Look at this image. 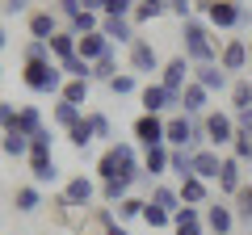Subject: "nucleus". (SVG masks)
<instances>
[{"label":"nucleus","mask_w":252,"mask_h":235,"mask_svg":"<svg viewBox=\"0 0 252 235\" xmlns=\"http://www.w3.org/2000/svg\"><path fill=\"white\" fill-rule=\"evenodd\" d=\"M97 181H114V176H130L135 185L147 181V172H143V155H139V147L130 143V139H114V143L101 151L97 160Z\"/></svg>","instance_id":"1"},{"label":"nucleus","mask_w":252,"mask_h":235,"mask_svg":"<svg viewBox=\"0 0 252 235\" xmlns=\"http://www.w3.org/2000/svg\"><path fill=\"white\" fill-rule=\"evenodd\" d=\"M219 51H223V42H219V34L210 29L206 17H189V21H181V55H185L193 67H202V63H219Z\"/></svg>","instance_id":"2"},{"label":"nucleus","mask_w":252,"mask_h":235,"mask_svg":"<svg viewBox=\"0 0 252 235\" xmlns=\"http://www.w3.org/2000/svg\"><path fill=\"white\" fill-rule=\"evenodd\" d=\"M21 84L30 92H38V97H59L67 76H63V67L55 59H46V63H21Z\"/></svg>","instance_id":"3"},{"label":"nucleus","mask_w":252,"mask_h":235,"mask_svg":"<svg viewBox=\"0 0 252 235\" xmlns=\"http://www.w3.org/2000/svg\"><path fill=\"white\" fill-rule=\"evenodd\" d=\"M202 126H206V143L215 147V151H223V147L235 143V114L231 109H210V114L202 118Z\"/></svg>","instance_id":"4"},{"label":"nucleus","mask_w":252,"mask_h":235,"mask_svg":"<svg viewBox=\"0 0 252 235\" xmlns=\"http://www.w3.org/2000/svg\"><path fill=\"white\" fill-rule=\"evenodd\" d=\"M126 63H130L135 76H156L164 67V59H160V51H156L152 38H135V42L126 46Z\"/></svg>","instance_id":"5"},{"label":"nucleus","mask_w":252,"mask_h":235,"mask_svg":"<svg viewBox=\"0 0 252 235\" xmlns=\"http://www.w3.org/2000/svg\"><path fill=\"white\" fill-rule=\"evenodd\" d=\"M189 80H193V63H189L185 55H172L168 63L160 67V84H164V88H168L177 101H181V92H185V84H189Z\"/></svg>","instance_id":"6"},{"label":"nucleus","mask_w":252,"mask_h":235,"mask_svg":"<svg viewBox=\"0 0 252 235\" xmlns=\"http://www.w3.org/2000/svg\"><path fill=\"white\" fill-rule=\"evenodd\" d=\"M139 105H143V114H177L181 101L172 97L160 80H152V84H143V88H139Z\"/></svg>","instance_id":"7"},{"label":"nucleus","mask_w":252,"mask_h":235,"mask_svg":"<svg viewBox=\"0 0 252 235\" xmlns=\"http://www.w3.org/2000/svg\"><path fill=\"white\" fill-rule=\"evenodd\" d=\"M202 218H206V231L210 235H231L235 231V210L227 206L223 198H210L206 206H202Z\"/></svg>","instance_id":"8"},{"label":"nucleus","mask_w":252,"mask_h":235,"mask_svg":"<svg viewBox=\"0 0 252 235\" xmlns=\"http://www.w3.org/2000/svg\"><path fill=\"white\" fill-rule=\"evenodd\" d=\"M219 67H223L227 76H244L248 72V38H223Z\"/></svg>","instance_id":"9"},{"label":"nucleus","mask_w":252,"mask_h":235,"mask_svg":"<svg viewBox=\"0 0 252 235\" xmlns=\"http://www.w3.org/2000/svg\"><path fill=\"white\" fill-rule=\"evenodd\" d=\"M97 193H101V181L84 176V172L67 176V185H63V198H67V206H72V210H84L93 198H97Z\"/></svg>","instance_id":"10"},{"label":"nucleus","mask_w":252,"mask_h":235,"mask_svg":"<svg viewBox=\"0 0 252 235\" xmlns=\"http://www.w3.org/2000/svg\"><path fill=\"white\" fill-rule=\"evenodd\" d=\"M215 185H219V198H235V193L244 189V164L235 160L231 151L223 155V168H219V181Z\"/></svg>","instance_id":"11"},{"label":"nucleus","mask_w":252,"mask_h":235,"mask_svg":"<svg viewBox=\"0 0 252 235\" xmlns=\"http://www.w3.org/2000/svg\"><path fill=\"white\" fill-rule=\"evenodd\" d=\"M130 135L139 139V147H156L164 143V114H139L135 126H130Z\"/></svg>","instance_id":"12"},{"label":"nucleus","mask_w":252,"mask_h":235,"mask_svg":"<svg viewBox=\"0 0 252 235\" xmlns=\"http://www.w3.org/2000/svg\"><path fill=\"white\" fill-rule=\"evenodd\" d=\"M177 114H185V118H206V114H210V92L202 88L198 80H189L185 92H181V109H177Z\"/></svg>","instance_id":"13"},{"label":"nucleus","mask_w":252,"mask_h":235,"mask_svg":"<svg viewBox=\"0 0 252 235\" xmlns=\"http://www.w3.org/2000/svg\"><path fill=\"white\" fill-rule=\"evenodd\" d=\"M206 21L210 29H235L240 26V0H210Z\"/></svg>","instance_id":"14"},{"label":"nucleus","mask_w":252,"mask_h":235,"mask_svg":"<svg viewBox=\"0 0 252 235\" xmlns=\"http://www.w3.org/2000/svg\"><path fill=\"white\" fill-rule=\"evenodd\" d=\"M172 235H210L206 218H202V206H181L172 214Z\"/></svg>","instance_id":"15"},{"label":"nucleus","mask_w":252,"mask_h":235,"mask_svg":"<svg viewBox=\"0 0 252 235\" xmlns=\"http://www.w3.org/2000/svg\"><path fill=\"white\" fill-rule=\"evenodd\" d=\"M189 135H193V118H185V114H168L164 118V143L168 147H185L189 151Z\"/></svg>","instance_id":"16"},{"label":"nucleus","mask_w":252,"mask_h":235,"mask_svg":"<svg viewBox=\"0 0 252 235\" xmlns=\"http://www.w3.org/2000/svg\"><path fill=\"white\" fill-rule=\"evenodd\" d=\"M101 34H105L114 46H130L139 38V29H135L130 17H101Z\"/></svg>","instance_id":"17"},{"label":"nucleus","mask_w":252,"mask_h":235,"mask_svg":"<svg viewBox=\"0 0 252 235\" xmlns=\"http://www.w3.org/2000/svg\"><path fill=\"white\" fill-rule=\"evenodd\" d=\"M193 80H198L206 92H219V97H223V92H231V76H227L219 63H202V67H193Z\"/></svg>","instance_id":"18"},{"label":"nucleus","mask_w":252,"mask_h":235,"mask_svg":"<svg viewBox=\"0 0 252 235\" xmlns=\"http://www.w3.org/2000/svg\"><path fill=\"white\" fill-rule=\"evenodd\" d=\"M177 193H181V206H206L215 193H210V181H202V176H185V181H177Z\"/></svg>","instance_id":"19"},{"label":"nucleus","mask_w":252,"mask_h":235,"mask_svg":"<svg viewBox=\"0 0 252 235\" xmlns=\"http://www.w3.org/2000/svg\"><path fill=\"white\" fill-rule=\"evenodd\" d=\"M168 155H172L168 143L143 147V172H147V181H160V176H168Z\"/></svg>","instance_id":"20"},{"label":"nucleus","mask_w":252,"mask_h":235,"mask_svg":"<svg viewBox=\"0 0 252 235\" xmlns=\"http://www.w3.org/2000/svg\"><path fill=\"white\" fill-rule=\"evenodd\" d=\"M59 13H55V9H38V13H30V38H42V42H51V38L55 34H59Z\"/></svg>","instance_id":"21"},{"label":"nucleus","mask_w":252,"mask_h":235,"mask_svg":"<svg viewBox=\"0 0 252 235\" xmlns=\"http://www.w3.org/2000/svg\"><path fill=\"white\" fill-rule=\"evenodd\" d=\"M219 168H223V155H219L215 147L193 151V176H202V181H219Z\"/></svg>","instance_id":"22"},{"label":"nucleus","mask_w":252,"mask_h":235,"mask_svg":"<svg viewBox=\"0 0 252 235\" xmlns=\"http://www.w3.org/2000/svg\"><path fill=\"white\" fill-rule=\"evenodd\" d=\"M30 176H34L38 189H42V185H55V181H59V164H55V155H30Z\"/></svg>","instance_id":"23"},{"label":"nucleus","mask_w":252,"mask_h":235,"mask_svg":"<svg viewBox=\"0 0 252 235\" xmlns=\"http://www.w3.org/2000/svg\"><path fill=\"white\" fill-rule=\"evenodd\" d=\"M147 202H152V206H160V210H168V214H177V210H181V193H177V185H164V181H152Z\"/></svg>","instance_id":"24"},{"label":"nucleus","mask_w":252,"mask_h":235,"mask_svg":"<svg viewBox=\"0 0 252 235\" xmlns=\"http://www.w3.org/2000/svg\"><path fill=\"white\" fill-rule=\"evenodd\" d=\"M80 118H84L80 105H72V101H55V109H51V126H55V130H72Z\"/></svg>","instance_id":"25"},{"label":"nucleus","mask_w":252,"mask_h":235,"mask_svg":"<svg viewBox=\"0 0 252 235\" xmlns=\"http://www.w3.org/2000/svg\"><path fill=\"white\" fill-rule=\"evenodd\" d=\"M76 51H80V38H76V34H72V29L63 26V29H59V34H55V38H51V59H55V63H63V59H72V55H76Z\"/></svg>","instance_id":"26"},{"label":"nucleus","mask_w":252,"mask_h":235,"mask_svg":"<svg viewBox=\"0 0 252 235\" xmlns=\"http://www.w3.org/2000/svg\"><path fill=\"white\" fill-rule=\"evenodd\" d=\"M227 97H231V114H244V109H252V76H235Z\"/></svg>","instance_id":"27"},{"label":"nucleus","mask_w":252,"mask_h":235,"mask_svg":"<svg viewBox=\"0 0 252 235\" xmlns=\"http://www.w3.org/2000/svg\"><path fill=\"white\" fill-rule=\"evenodd\" d=\"M130 189H135V181H130V176H114V181H101V202H105V206H118L122 198H130Z\"/></svg>","instance_id":"28"},{"label":"nucleus","mask_w":252,"mask_h":235,"mask_svg":"<svg viewBox=\"0 0 252 235\" xmlns=\"http://www.w3.org/2000/svg\"><path fill=\"white\" fill-rule=\"evenodd\" d=\"M109 46H114V42H109V38L97 29V34H84V38H80V51H76V55H80V59H89V63H97Z\"/></svg>","instance_id":"29"},{"label":"nucleus","mask_w":252,"mask_h":235,"mask_svg":"<svg viewBox=\"0 0 252 235\" xmlns=\"http://www.w3.org/2000/svg\"><path fill=\"white\" fill-rule=\"evenodd\" d=\"M0 151L9 155V160H30V139L21 135V130H4V139H0Z\"/></svg>","instance_id":"30"},{"label":"nucleus","mask_w":252,"mask_h":235,"mask_svg":"<svg viewBox=\"0 0 252 235\" xmlns=\"http://www.w3.org/2000/svg\"><path fill=\"white\" fill-rule=\"evenodd\" d=\"M42 126H46V122H42V114H38V105H21L17 109V126H13V130H21L26 139H34Z\"/></svg>","instance_id":"31"},{"label":"nucleus","mask_w":252,"mask_h":235,"mask_svg":"<svg viewBox=\"0 0 252 235\" xmlns=\"http://www.w3.org/2000/svg\"><path fill=\"white\" fill-rule=\"evenodd\" d=\"M63 135H67V143H72L76 151H89V147H93V139H97V135H93V122H89V114H84L72 130H63Z\"/></svg>","instance_id":"32"},{"label":"nucleus","mask_w":252,"mask_h":235,"mask_svg":"<svg viewBox=\"0 0 252 235\" xmlns=\"http://www.w3.org/2000/svg\"><path fill=\"white\" fill-rule=\"evenodd\" d=\"M13 206H17V214H34V210L42 206V189H38V185H21V189L13 193Z\"/></svg>","instance_id":"33"},{"label":"nucleus","mask_w":252,"mask_h":235,"mask_svg":"<svg viewBox=\"0 0 252 235\" xmlns=\"http://www.w3.org/2000/svg\"><path fill=\"white\" fill-rule=\"evenodd\" d=\"M143 210H147V198L130 193V198H122L114 206V214H118V223H135V218H143Z\"/></svg>","instance_id":"34"},{"label":"nucleus","mask_w":252,"mask_h":235,"mask_svg":"<svg viewBox=\"0 0 252 235\" xmlns=\"http://www.w3.org/2000/svg\"><path fill=\"white\" fill-rule=\"evenodd\" d=\"M114 76H118V46H109L97 63H93V80H97V84H109Z\"/></svg>","instance_id":"35"},{"label":"nucleus","mask_w":252,"mask_h":235,"mask_svg":"<svg viewBox=\"0 0 252 235\" xmlns=\"http://www.w3.org/2000/svg\"><path fill=\"white\" fill-rule=\"evenodd\" d=\"M67 29H72L76 38H84V34H97V29H101V13H89V9H80L76 17H67Z\"/></svg>","instance_id":"36"},{"label":"nucleus","mask_w":252,"mask_h":235,"mask_svg":"<svg viewBox=\"0 0 252 235\" xmlns=\"http://www.w3.org/2000/svg\"><path fill=\"white\" fill-rule=\"evenodd\" d=\"M168 172L177 176V181L193 176V151H185V147H172V155H168Z\"/></svg>","instance_id":"37"},{"label":"nucleus","mask_w":252,"mask_h":235,"mask_svg":"<svg viewBox=\"0 0 252 235\" xmlns=\"http://www.w3.org/2000/svg\"><path fill=\"white\" fill-rule=\"evenodd\" d=\"M89 92H93V80H67L59 92V101H72V105H89Z\"/></svg>","instance_id":"38"},{"label":"nucleus","mask_w":252,"mask_h":235,"mask_svg":"<svg viewBox=\"0 0 252 235\" xmlns=\"http://www.w3.org/2000/svg\"><path fill=\"white\" fill-rule=\"evenodd\" d=\"M143 223L152 227L156 235H168L172 231V214H168V210H160V206H152V202H147V210H143Z\"/></svg>","instance_id":"39"},{"label":"nucleus","mask_w":252,"mask_h":235,"mask_svg":"<svg viewBox=\"0 0 252 235\" xmlns=\"http://www.w3.org/2000/svg\"><path fill=\"white\" fill-rule=\"evenodd\" d=\"M105 88L114 92V97H135V92H139V76H135V72H118Z\"/></svg>","instance_id":"40"},{"label":"nucleus","mask_w":252,"mask_h":235,"mask_svg":"<svg viewBox=\"0 0 252 235\" xmlns=\"http://www.w3.org/2000/svg\"><path fill=\"white\" fill-rule=\"evenodd\" d=\"M46 59H51V42H42V38H30L21 46V63H46Z\"/></svg>","instance_id":"41"},{"label":"nucleus","mask_w":252,"mask_h":235,"mask_svg":"<svg viewBox=\"0 0 252 235\" xmlns=\"http://www.w3.org/2000/svg\"><path fill=\"white\" fill-rule=\"evenodd\" d=\"M63 76H67V80H93V63L89 59H80V55H72V59H63Z\"/></svg>","instance_id":"42"},{"label":"nucleus","mask_w":252,"mask_h":235,"mask_svg":"<svg viewBox=\"0 0 252 235\" xmlns=\"http://www.w3.org/2000/svg\"><path fill=\"white\" fill-rule=\"evenodd\" d=\"M231 202H235V206H231L235 210V223H252V185L248 181H244V189L235 193Z\"/></svg>","instance_id":"43"},{"label":"nucleus","mask_w":252,"mask_h":235,"mask_svg":"<svg viewBox=\"0 0 252 235\" xmlns=\"http://www.w3.org/2000/svg\"><path fill=\"white\" fill-rule=\"evenodd\" d=\"M51 147H55V126H42L30 139V155H51Z\"/></svg>","instance_id":"44"},{"label":"nucleus","mask_w":252,"mask_h":235,"mask_svg":"<svg viewBox=\"0 0 252 235\" xmlns=\"http://www.w3.org/2000/svg\"><path fill=\"white\" fill-rule=\"evenodd\" d=\"M156 17H164V4H135V13H130L135 29H139V26H152Z\"/></svg>","instance_id":"45"},{"label":"nucleus","mask_w":252,"mask_h":235,"mask_svg":"<svg viewBox=\"0 0 252 235\" xmlns=\"http://www.w3.org/2000/svg\"><path fill=\"white\" fill-rule=\"evenodd\" d=\"M231 155H235V160L244 164V168H248V164H252V139H248V135H240V130H235V143H231Z\"/></svg>","instance_id":"46"},{"label":"nucleus","mask_w":252,"mask_h":235,"mask_svg":"<svg viewBox=\"0 0 252 235\" xmlns=\"http://www.w3.org/2000/svg\"><path fill=\"white\" fill-rule=\"evenodd\" d=\"M164 13L177 17V21H189L193 17V0H164Z\"/></svg>","instance_id":"47"},{"label":"nucleus","mask_w":252,"mask_h":235,"mask_svg":"<svg viewBox=\"0 0 252 235\" xmlns=\"http://www.w3.org/2000/svg\"><path fill=\"white\" fill-rule=\"evenodd\" d=\"M139 0H105V13L101 17H130Z\"/></svg>","instance_id":"48"},{"label":"nucleus","mask_w":252,"mask_h":235,"mask_svg":"<svg viewBox=\"0 0 252 235\" xmlns=\"http://www.w3.org/2000/svg\"><path fill=\"white\" fill-rule=\"evenodd\" d=\"M89 122H93V135H97V139H114V126H109V114H101V109H97V114H89Z\"/></svg>","instance_id":"49"},{"label":"nucleus","mask_w":252,"mask_h":235,"mask_svg":"<svg viewBox=\"0 0 252 235\" xmlns=\"http://www.w3.org/2000/svg\"><path fill=\"white\" fill-rule=\"evenodd\" d=\"M17 101H0V130H13L17 126Z\"/></svg>","instance_id":"50"},{"label":"nucleus","mask_w":252,"mask_h":235,"mask_svg":"<svg viewBox=\"0 0 252 235\" xmlns=\"http://www.w3.org/2000/svg\"><path fill=\"white\" fill-rule=\"evenodd\" d=\"M51 9H55V13H59V17H63V21H67V17H76V13H80V9H84V4H80V0H51Z\"/></svg>","instance_id":"51"},{"label":"nucleus","mask_w":252,"mask_h":235,"mask_svg":"<svg viewBox=\"0 0 252 235\" xmlns=\"http://www.w3.org/2000/svg\"><path fill=\"white\" fill-rule=\"evenodd\" d=\"M235 130L252 139V109H244V114H235Z\"/></svg>","instance_id":"52"},{"label":"nucleus","mask_w":252,"mask_h":235,"mask_svg":"<svg viewBox=\"0 0 252 235\" xmlns=\"http://www.w3.org/2000/svg\"><path fill=\"white\" fill-rule=\"evenodd\" d=\"M4 13L9 17H21V13H30V0H4Z\"/></svg>","instance_id":"53"},{"label":"nucleus","mask_w":252,"mask_h":235,"mask_svg":"<svg viewBox=\"0 0 252 235\" xmlns=\"http://www.w3.org/2000/svg\"><path fill=\"white\" fill-rule=\"evenodd\" d=\"M235 29L252 34V4H240V26H235Z\"/></svg>","instance_id":"54"},{"label":"nucleus","mask_w":252,"mask_h":235,"mask_svg":"<svg viewBox=\"0 0 252 235\" xmlns=\"http://www.w3.org/2000/svg\"><path fill=\"white\" fill-rule=\"evenodd\" d=\"M80 4H84L89 13H105V0H80Z\"/></svg>","instance_id":"55"},{"label":"nucleus","mask_w":252,"mask_h":235,"mask_svg":"<svg viewBox=\"0 0 252 235\" xmlns=\"http://www.w3.org/2000/svg\"><path fill=\"white\" fill-rule=\"evenodd\" d=\"M4 46H9V34H4V26H0V51H4Z\"/></svg>","instance_id":"56"},{"label":"nucleus","mask_w":252,"mask_h":235,"mask_svg":"<svg viewBox=\"0 0 252 235\" xmlns=\"http://www.w3.org/2000/svg\"><path fill=\"white\" fill-rule=\"evenodd\" d=\"M248 67H252V38H248Z\"/></svg>","instance_id":"57"},{"label":"nucleus","mask_w":252,"mask_h":235,"mask_svg":"<svg viewBox=\"0 0 252 235\" xmlns=\"http://www.w3.org/2000/svg\"><path fill=\"white\" fill-rule=\"evenodd\" d=\"M139 4H164V0H139Z\"/></svg>","instance_id":"58"},{"label":"nucleus","mask_w":252,"mask_h":235,"mask_svg":"<svg viewBox=\"0 0 252 235\" xmlns=\"http://www.w3.org/2000/svg\"><path fill=\"white\" fill-rule=\"evenodd\" d=\"M240 4H252V0H240Z\"/></svg>","instance_id":"59"},{"label":"nucleus","mask_w":252,"mask_h":235,"mask_svg":"<svg viewBox=\"0 0 252 235\" xmlns=\"http://www.w3.org/2000/svg\"><path fill=\"white\" fill-rule=\"evenodd\" d=\"M0 76H4V67H0Z\"/></svg>","instance_id":"60"},{"label":"nucleus","mask_w":252,"mask_h":235,"mask_svg":"<svg viewBox=\"0 0 252 235\" xmlns=\"http://www.w3.org/2000/svg\"><path fill=\"white\" fill-rule=\"evenodd\" d=\"M168 235H172V231H168Z\"/></svg>","instance_id":"61"}]
</instances>
